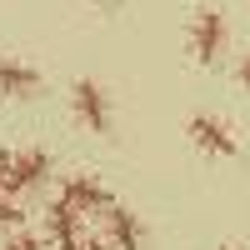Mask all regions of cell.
<instances>
[{"label": "cell", "mask_w": 250, "mask_h": 250, "mask_svg": "<svg viewBox=\"0 0 250 250\" xmlns=\"http://www.w3.org/2000/svg\"><path fill=\"white\" fill-rule=\"evenodd\" d=\"M240 85H245V90H250V55H245V60H240Z\"/></svg>", "instance_id": "13"}, {"label": "cell", "mask_w": 250, "mask_h": 250, "mask_svg": "<svg viewBox=\"0 0 250 250\" xmlns=\"http://www.w3.org/2000/svg\"><path fill=\"white\" fill-rule=\"evenodd\" d=\"M0 95H10V100L40 95V70L20 65V60H0Z\"/></svg>", "instance_id": "6"}, {"label": "cell", "mask_w": 250, "mask_h": 250, "mask_svg": "<svg viewBox=\"0 0 250 250\" xmlns=\"http://www.w3.org/2000/svg\"><path fill=\"white\" fill-rule=\"evenodd\" d=\"M190 40H195V60H200V65H215L220 50H225V15L220 10H200Z\"/></svg>", "instance_id": "3"}, {"label": "cell", "mask_w": 250, "mask_h": 250, "mask_svg": "<svg viewBox=\"0 0 250 250\" xmlns=\"http://www.w3.org/2000/svg\"><path fill=\"white\" fill-rule=\"evenodd\" d=\"M50 235L60 240V250H70L80 240V210H75L70 200H55L50 205Z\"/></svg>", "instance_id": "8"}, {"label": "cell", "mask_w": 250, "mask_h": 250, "mask_svg": "<svg viewBox=\"0 0 250 250\" xmlns=\"http://www.w3.org/2000/svg\"><path fill=\"white\" fill-rule=\"evenodd\" d=\"M225 250H235V245H225Z\"/></svg>", "instance_id": "15"}, {"label": "cell", "mask_w": 250, "mask_h": 250, "mask_svg": "<svg viewBox=\"0 0 250 250\" xmlns=\"http://www.w3.org/2000/svg\"><path fill=\"white\" fill-rule=\"evenodd\" d=\"M0 225H20V210H15L10 200H0Z\"/></svg>", "instance_id": "9"}, {"label": "cell", "mask_w": 250, "mask_h": 250, "mask_svg": "<svg viewBox=\"0 0 250 250\" xmlns=\"http://www.w3.org/2000/svg\"><path fill=\"white\" fill-rule=\"evenodd\" d=\"M110 240H115V250H145V230L125 205H110Z\"/></svg>", "instance_id": "7"}, {"label": "cell", "mask_w": 250, "mask_h": 250, "mask_svg": "<svg viewBox=\"0 0 250 250\" xmlns=\"http://www.w3.org/2000/svg\"><path fill=\"white\" fill-rule=\"evenodd\" d=\"M95 5H115V0H95Z\"/></svg>", "instance_id": "14"}, {"label": "cell", "mask_w": 250, "mask_h": 250, "mask_svg": "<svg viewBox=\"0 0 250 250\" xmlns=\"http://www.w3.org/2000/svg\"><path fill=\"white\" fill-rule=\"evenodd\" d=\"M60 200H70L75 210H110V205H115L110 190H105L95 175H70L65 185H60Z\"/></svg>", "instance_id": "4"}, {"label": "cell", "mask_w": 250, "mask_h": 250, "mask_svg": "<svg viewBox=\"0 0 250 250\" xmlns=\"http://www.w3.org/2000/svg\"><path fill=\"white\" fill-rule=\"evenodd\" d=\"M70 250H110V245H105V240H75Z\"/></svg>", "instance_id": "11"}, {"label": "cell", "mask_w": 250, "mask_h": 250, "mask_svg": "<svg viewBox=\"0 0 250 250\" xmlns=\"http://www.w3.org/2000/svg\"><path fill=\"white\" fill-rule=\"evenodd\" d=\"M75 115H80V125L85 130H95V135H110V125H115V115H110V95H105V85L100 80H75Z\"/></svg>", "instance_id": "1"}, {"label": "cell", "mask_w": 250, "mask_h": 250, "mask_svg": "<svg viewBox=\"0 0 250 250\" xmlns=\"http://www.w3.org/2000/svg\"><path fill=\"white\" fill-rule=\"evenodd\" d=\"M190 135H195V145H200L205 155H235V150H240L235 135H230V125L215 120V115H195V120H190Z\"/></svg>", "instance_id": "5"}, {"label": "cell", "mask_w": 250, "mask_h": 250, "mask_svg": "<svg viewBox=\"0 0 250 250\" xmlns=\"http://www.w3.org/2000/svg\"><path fill=\"white\" fill-rule=\"evenodd\" d=\"M50 175V155L45 150H25V155H10V175H5V190L20 195V190H35V185H45Z\"/></svg>", "instance_id": "2"}, {"label": "cell", "mask_w": 250, "mask_h": 250, "mask_svg": "<svg viewBox=\"0 0 250 250\" xmlns=\"http://www.w3.org/2000/svg\"><path fill=\"white\" fill-rule=\"evenodd\" d=\"M5 250H40V240H35V235H15Z\"/></svg>", "instance_id": "10"}, {"label": "cell", "mask_w": 250, "mask_h": 250, "mask_svg": "<svg viewBox=\"0 0 250 250\" xmlns=\"http://www.w3.org/2000/svg\"><path fill=\"white\" fill-rule=\"evenodd\" d=\"M5 175H10V155L0 150V190H5Z\"/></svg>", "instance_id": "12"}]
</instances>
